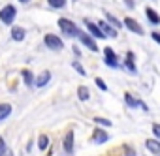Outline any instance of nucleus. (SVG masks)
Here are the masks:
<instances>
[{
    "label": "nucleus",
    "mask_w": 160,
    "mask_h": 156,
    "mask_svg": "<svg viewBox=\"0 0 160 156\" xmlns=\"http://www.w3.org/2000/svg\"><path fill=\"white\" fill-rule=\"evenodd\" d=\"M57 25H58V30H60L62 38H66V40H77L79 34L83 32L81 27H77V23L72 21V19H68V17H60L57 21Z\"/></svg>",
    "instance_id": "f257e3e1"
},
{
    "label": "nucleus",
    "mask_w": 160,
    "mask_h": 156,
    "mask_svg": "<svg viewBox=\"0 0 160 156\" xmlns=\"http://www.w3.org/2000/svg\"><path fill=\"white\" fill-rule=\"evenodd\" d=\"M43 45H45L49 51L60 53L66 43H64V38H62V36H58V34H55V32H47V34L43 36Z\"/></svg>",
    "instance_id": "f03ea898"
},
{
    "label": "nucleus",
    "mask_w": 160,
    "mask_h": 156,
    "mask_svg": "<svg viewBox=\"0 0 160 156\" xmlns=\"http://www.w3.org/2000/svg\"><path fill=\"white\" fill-rule=\"evenodd\" d=\"M15 17H17V8L13 4H6L2 10H0V21L4 25H8V27H13Z\"/></svg>",
    "instance_id": "7ed1b4c3"
},
{
    "label": "nucleus",
    "mask_w": 160,
    "mask_h": 156,
    "mask_svg": "<svg viewBox=\"0 0 160 156\" xmlns=\"http://www.w3.org/2000/svg\"><path fill=\"white\" fill-rule=\"evenodd\" d=\"M104 64L108 66V68H111V70H117V68H121V62H119V56H117V53H115V49L113 47H104Z\"/></svg>",
    "instance_id": "20e7f679"
},
{
    "label": "nucleus",
    "mask_w": 160,
    "mask_h": 156,
    "mask_svg": "<svg viewBox=\"0 0 160 156\" xmlns=\"http://www.w3.org/2000/svg\"><path fill=\"white\" fill-rule=\"evenodd\" d=\"M77 40H79V43H81V45H83L87 51H91V53H98V51H100V47H98V41H96V40H94L91 34H87L85 30H83L81 34H79V38H77Z\"/></svg>",
    "instance_id": "39448f33"
},
{
    "label": "nucleus",
    "mask_w": 160,
    "mask_h": 156,
    "mask_svg": "<svg viewBox=\"0 0 160 156\" xmlns=\"http://www.w3.org/2000/svg\"><path fill=\"white\" fill-rule=\"evenodd\" d=\"M109 139H111V135H109V132H108L106 128L96 126V128L92 130V135H91V143H92V145H104V143H108Z\"/></svg>",
    "instance_id": "423d86ee"
},
{
    "label": "nucleus",
    "mask_w": 160,
    "mask_h": 156,
    "mask_svg": "<svg viewBox=\"0 0 160 156\" xmlns=\"http://www.w3.org/2000/svg\"><path fill=\"white\" fill-rule=\"evenodd\" d=\"M62 150H64L66 156H73V152H75V134H73V130L66 132V135L62 139Z\"/></svg>",
    "instance_id": "0eeeda50"
},
{
    "label": "nucleus",
    "mask_w": 160,
    "mask_h": 156,
    "mask_svg": "<svg viewBox=\"0 0 160 156\" xmlns=\"http://www.w3.org/2000/svg\"><path fill=\"white\" fill-rule=\"evenodd\" d=\"M83 25H85V32H87V34H91L94 40H108V38L104 36V32L100 30L98 23H94L92 19H85V21H83Z\"/></svg>",
    "instance_id": "6e6552de"
},
{
    "label": "nucleus",
    "mask_w": 160,
    "mask_h": 156,
    "mask_svg": "<svg viewBox=\"0 0 160 156\" xmlns=\"http://www.w3.org/2000/svg\"><path fill=\"white\" fill-rule=\"evenodd\" d=\"M122 25H124V28L130 30L132 34H138V36H143V34H145V28H143L134 17H124V19H122Z\"/></svg>",
    "instance_id": "1a4fd4ad"
},
{
    "label": "nucleus",
    "mask_w": 160,
    "mask_h": 156,
    "mask_svg": "<svg viewBox=\"0 0 160 156\" xmlns=\"http://www.w3.org/2000/svg\"><path fill=\"white\" fill-rule=\"evenodd\" d=\"M124 104H126L130 109L139 107V109H143V111H149L147 104H145V102H141V100H138V98H136V96H132L130 92H124Z\"/></svg>",
    "instance_id": "9d476101"
},
{
    "label": "nucleus",
    "mask_w": 160,
    "mask_h": 156,
    "mask_svg": "<svg viewBox=\"0 0 160 156\" xmlns=\"http://www.w3.org/2000/svg\"><path fill=\"white\" fill-rule=\"evenodd\" d=\"M124 68L130 75H138V66H136V55L132 51H128L124 55Z\"/></svg>",
    "instance_id": "9b49d317"
},
{
    "label": "nucleus",
    "mask_w": 160,
    "mask_h": 156,
    "mask_svg": "<svg viewBox=\"0 0 160 156\" xmlns=\"http://www.w3.org/2000/svg\"><path fill=\"white\" fill-rule=\"evenodd\" d=\"M51 71L49 70H43V71H40L38 75H36V83H34V87L36 89H43V87H47L49 85V81H51Z\"/></svg>",
    "instance_id": "f8f14e48"
},
{
    "label": "nucleus",
    "mask_w": 160,
    "mask_h": 156,
    "mask_svg": "<svg viewBox=\"0 0 160 156\" xmlns=\"http://www.w3.org/2000/svg\"><path fill=\"white\" fill-rule=\"evenodd\" d=\"M98 27H100V30L104 32V36H106V38H117V36H119V30H117V28H113L106 19H104V21H98Z\"/></svg>",
    "instance_id": "ddd939ff"
},
{
    "label": "nucleus",
    "mask_w": 160,
    "mask_h": 156,
    "mask_svg": "<svg viewBox=\"0 0 160 156\" xmlns=\"http://www.w3.org/2000/svg\"><path fill=\"white\" fill-rule=\"evenodd\" d=\"M10 36H12V40L13 41H25V38H27V30H25V27H19V25H13L12 27V30H10Z\"/></svg>",
    "instance_id": "4468645a"
},
{
    "label": "nucleus",
    "mask_w": 160,
    "mask_h": 156,
    "mask_svg": "<svg viewBox=\"0 0 160 156\" xmlns=\"http://www.w3.org/2000/svg\"><path fill=\"white\" fill-rule=\"evenodd\" d=\"M21 79H23L25 87H28V89H34V83H36V75H34V71H30L28 68L21 70Z\"/></svg>",
    "instance_id": "2eb2a0df"
},
{
    "label": "nucleus",
    "mask_w": 160,
    "mask_h": 156,
    "mask_svg": "<svg viewBox=\"0 0 160 156\" xmlns=\"http://www.w3.org/2000/svg\"><path fill=\"white\" fill-rule=\"evenodd\" d=\"M145 149H147L151 154H154V156H160V141H158V139H154V137H149V139H145Z\"/></svg>",
    "instance_id": "dca6fc26"
},
{
    "label": "nucleus",
    "mask_w": 160,
    "mask_h": 156,
    "mask_svg": "<svg viewBox=\"0 0 160 156\" xmlns=\"http://www.w3.org/2000/svg\"><path fill=\"white\" fill-rule=\"evenodd\" d=\"M145 17H147V21H149L152 27L160 25V13H158L154 8H145Z\"/></svg>",
    "instance_id": "f3484780"
},
{
    "label": "nucleus",
    "mask_w": 160,
    "mask_h": 156,
    "mask_svg": "<svg viewBox=\"0 0 160 156\" xmlns=\"http://www.w3.org/2000/svg\"><path fill=\"white\" fill-rule=\"evenodd\" d=\"M12 111H13L12 104H8V102H2V104H0V122H4V120L12 115Z\"/></svg>",
    "instance_id": "a211bd4d"
},
{
    "label": "nucleus",
    "mask_w": 160,
    "mask_h": 156,
    "mask_svg": "<svg viewBox=\"0 0 160 156\" xmlns=\"http://www.w3.org/2000/svg\"><path fill=\"white\" fill-rule=\"evenodd\" d=\"M104 17H106V21L113 27V28H117V30H121V28H124V25H122V21H119L115 15H111L109 12H104Z\"/></svg>",
    "instance_id": "6ab92c4d"
},
{
    "label": "nucleus",
    "mask_w": 160,
    "mask_h": 156,
    "mask_svg": "<svg viewBox=\"0 0 160 156\" xmlns=\"http://www.w3.org/2000/svg\"><path fill=\"white\" fill-rule=\"evenodd\" d=\"M77 98H79V102H89V100H91V90H89V87L79 85V87H77Z\"/></svg>",
    "instance_id": "aec40b11"
},
{
    "label": "nucleus",
    "mask_w": 160,
    "mask_h": 156,
    "mask_svg": "<svg viewBox=\"0 0 160 156\" xmlns=\"http://www.w3.org/2000/svg\"><path fill=\"white\" fill-rule=\"evenodd\" d=\"M36 145H38V149H40V150H47V149H49V135L40 134V135H38V139H36Z\"/></svg>",
    "instance_id": "412c9836"
},
{
    "label": "nucleus",
    "mask_w": 160,
    "mask_h": 156,
    "mask_svg": "<svg viewBox=\"0 0 160 156\" xmlns=\"http://www.w3.org/2000/svg\"><path fill=\"white\" fill-rule=\"evenodd\" d=\"M92 120H94V124H96V126H100V128H106V130L113 126V122H111L109 119H104V117H94Z\"/></svg>",
    "instance_id": "4be33fe9"
},
{
    "label": "nucleus",
    "mask_w": 160,
    "mask_h": 156,
    "mask_svg": "<svg viewBox=\"0 0 160 156\" xmlns=\"http://www.w3.org/2000/svg\"><path fill=\"white\" fill-rule=\"evenodd\" d=\"M66 4H68V0H47V6L51 10H62L66 8Z\"/></svg>",
    "instance_id": "5701e85b"
},
{
    "label": "nucleus",
    "mask_w": 160,
    "mask_h": 156,
    "mask_svg": "<svg viewBox=\"0 0 160 156\" xmlns=\"http://www.w3.org/2000/svg\"><path fill=\"white\" fill-rule=\"evenodd\" d=\"M94 83H96V87H98L102 92H108V90H109V87L106 85V81L102 79V77H94Z\"/></svg>",
    "instance_id": "b1692460"
},
{
    "label": "nucleus",
    "mask_w": 160,
    "mask_h": 156,
    "mask_svg": "<svg viewBox=\"0 0 160 156\" xmlns=\"http://www.w3.org/2000/svg\"><path fill=\"white\" fill-rule=\"evenodd\" d=\"M72 68L79 73V75H87V71H85V68L81 66V64H79V60H75V62H72Z\"/></svg>",
    "instance_id": "393cba45"
},
{
    "label": "nucleus",
    "mask_w": 160,
    "mask_h": 156,
    "mask_svg": "<svg viewBox=\"0 0 160 156\" xmlns=\"http://www.w3.org/2000/svg\"><path fill=\"white\" fill-rule=\"evenodd\" d=\"M122 152H124V156H136V149L132 145H124L122 147Z\"/></svg>",
    "instance_id": "a878e982"
},
{
    "label": "nucleus",
    "mask_w": 160,
    "mask_h": 156,
    "mask_svg": "<svg viewBox=\"0 0 160 156\" xmlns=\"http://www.w3.org/2000/svg\"><path fill=\"white\" fill-rule=\"evenodd\" d=\"M151 130H152V135H154V139H158V141H160V124H158V122H154Z\"/></svg>",
    "instance_id": "bb28decb"
},
{
    "label": "nucleus",
    "mask_w": 160,
    "mask_h": 156,
    "mask_svg": "<svg viewBox=\"0 0 160 156\" xmlns=\"http://www.w3.org/2000/svg\"><path fill=\"white\" fill-rule=\"evenodd\" d=\"M6 149H8V143H6V139H4L2 135H0V154H4Z\"/></svg>",
    "instance_id": "cd10ccee"
},
{
    "label": "nucleus",
    "mask_w": 160,
    "mask_h": 156,
    "mask_svg": "<svg viewBox=\"0 0 160 156\" xmlns=\"http://www.w3.org/2000/svg\"><path fill=\"white\" fill-rule=\"evenodd\" d=\"M151 38H152V40H154V41H156L158 45H160V32H158V30H154V32H151Z\"/></svg>",
    "instance_id": "c85d7f7f"
},
{
    "label": "nucleus",
    "mask_w": 160,
    "mask_h": 156,
    "mask_svg": "<svg viewBox=\"0 0 160 156\" xmlns=\"http://www.w3.org/2000/svg\"><path fill=\"white\" fill-rule=\"evenodd\" d=\"M72 51H73V55H75L77 58H81V49H79L77 45H72Z\"/></svg>",
    "instance_id": "c756f323"
},
{
    "label": "nucleus",
    "mask_w": 160,
    "mask_h": 156,
    "mask_svg": "<svg viewBox=\"0 0 160 156\" xmlns=\"http://www.w3.org/2000/svg\"><path fill=\"white\" fill-rule=\"evenodd\" d=\"M0 156H15V154H13V150L8 147V149H6V152H4V154H0Z\"/></svg>",
    "instance_id": "7c9ffc66"
},
{
    "label": "nucleus",
    "mask_w": 160,
    "mask_h": 156,
    "mask_svg": "<svg viewBox=\"0 0 160 156\" xmlns=\"http://www.w3.org/2000/svg\"><path fill=\"white\" fill-rule=\"evenodd\" d=\"M124 4H126V6H128L130 10H132V8L136 6V4H134V0H124Z\"/></svg>",
    "instance_id": "2f4dec72"
},
{
    "label": "nucleus",
    "mask_w": 160,
    "mask_h": 156,
    "mask_svg": "<svg viewBox=\"0 0 160 156\" xmlns=\"http://www.w3.org/2000/svg\"><path fill=\"white\" fill-rule=\"evenodd\" d=\"M19 4H30V0H17Z\"/></svg>",
    "instance_id": "473e14b6"
}]
</instances>
